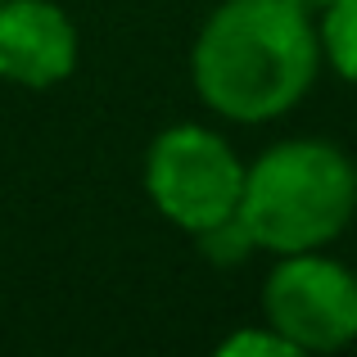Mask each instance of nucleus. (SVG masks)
Listing matches in <instances>:
<instances>
[{"mask_svg":"<svg viewBox=\"0 0 357 357\" xmlns=\"http://www.w3.org/2000/svg\"><path fill=\"white\" fill-rule=\"evenodd\" d=\"M289 5H298L303 14H312V18H317V14H326V9H331L335 0H289Z\"/></svg>","mask_w":357,"mask_h":357,"instance_id":"obj_8","label":"nucleus"},{"mask_svg":"<svg viewBox=\"0 0 357 357\" xmlns=\"http://www.w3.org/2000/svg\"><path fill=\"white\" fill-rule=\"evenodd\" d=\"M321 54L344 82H357V0H335L321 14Z\"/></svg>","mask_w":357,"mask_h":357,"instance_id":"obj_6","label":"nucleus"},{"mask_svg":"<svg viewBox=\"0 0 357 357\" xmlns=\"http://www.w3.org/2000/svg\"><path fill=\"white\" fill-rule=\"evenodd\" d=\"M222 357H294V344L280 331H236L231 340L218 344Z\"/></svg>","mask_w":357,"mask_h":357,"instance_id":"obj_7","label":"nucleus"},{"mask_svg":"<svg viewBox=\"0 0 357 357\" xmlns=\"http://www.w3.org/2000/svg\"><path fill=\"white\" fill-rule=\"evenodd\" d=\"M262 307L267 326L285 335L294 353H335L357 340V276L312 249L280 253Z\"/></svg>","mask_w":357,"mask_h":357,"instance_id":"obj_4","label":"nucleus"},{"mask_svg":"<svg viewBox=\"0 0 357 357\" xmlns=\"http://www.w3.org/2000/svg\"><path fill=\"white\" fill-rule=\"evenodd\" d=\"M353 213L357 167L331 140H285L244 172L240 222L258 249H321L349 227Z\"/></svg>","mask_w":357,"mask_h":357,"instance_id":"obj_2","label":"nucleus"},{"mask_svg":"<svg viewBox=\"0 0 357 357\" xmlns=\"http://www.w3.org/2000/svg\"><path fill=\"white\" fill-rule=\"evenodd\" d=\"M145 190L167 222L199 236L240 213L244 163L208 127H167L145 154Z\"/></svg>","mask_w":357,"mask_h":357,"instance_id":"obj_3","label":"nucleus"},{"mask_svg":"<svg viewBox=\"0 0 357 357\" xmlns=\"http://www.w3.org/2000/svg\"><path fill=\"white\" fill-rule=\"evenodd\" d=\"M317 63L321 36L312 14L289 0H227L195 41V86L218 114L267 122L303 100Z\"/></svg>","mask_w":357,"mask_h":357,"instance_id":"obj_1","label":"nucleus"},{"mask_svg":"<svg viewBox=\"0 0 357 357\" xmlns=\"http://www.w3.org/2000/svg\"><path fill=\"white\" fill-rule=\"evenodd\" d=\"M77 68V27L50 0H0V77L54 86Z\"/></svg>","mask_w":357,"mask_h":357,"instance_id":"obj_5","label":"nucleus"}]
</instances>
